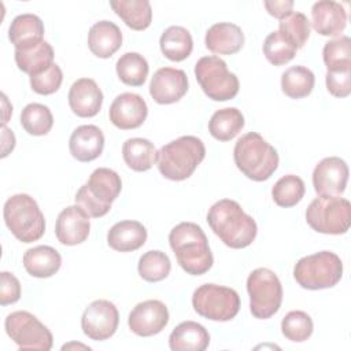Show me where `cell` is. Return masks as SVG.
I'll return each mask as SVG.
<instances>
[{"label":"cell","instance_id":"obj_1","mask_svg":"<svg viewBox=\"0 0 351 351\" xmlns=\"http://www.w3.org/2000/svg\"><path fill=\"white\" fill-rule=\"evenodd\" d=\"M207 223L225 245L234 250L252 244L258 233L255 219L232 199L214 203L207 213Z\"/></svg>","mask_w":351,"mask_h":351},{"label":"cell","instance_id":"obj_2","mask_svg":"<svg viewBox=\"0 0 351 351\" xmlns=\"http://www.w3.org/2000/svg\"><path fill=\"white\" fill-rule=\"evenodd\" d=\"M169 243L178 265L188 274L202 276L211 269L214 258L207 236L197 223L181 222L176 225L170 230Z\"/></svg>","mask_w":351,"mask_h":351},{"label":"cell","instance_id":"obj_3","mask_svg":"<svg viewBox=\"0 0 351 351\" xmlns=\"http://www.w3.org/2000/svg\"><path fill=\"white\" fill-rule=\"evenodd\" d=\"M233 159L237 169L252 181H266L278 167V154L259 133L250 132L234 144Z\"/></svg>","mask_w":351,"mask_h":351},{"label":"cell","instance_id":"obj_4","mask_svg":"<svg viewBox=\"0 0 351 351\" xmlns=\"http://www.w3.org/2000/svg\"><path fill=\"white\" fill-rule=\"evenodd\" d=\"M206 156L203 141L195 136H181L158 151L156 165L160 174L171 181L189 178Z\"/></svg>","mask_w":351,"mask_h":351},{"label":"cell","instance_id":"obj_5","mask_svg":"<svg viewBox=\"0 0 351 351\" xmlns=\"http://www.w3.org/2000/svg\"><path fill=\"white\" fill-rule=\"evenodd\" d=\"M122 181L117 171L99 167L92 171L86 184L75 193V204L80 206L89 218L104 217L114 200L119 196Z\"/></svg>","mask_w":351,"mask_h":351},{"label":"cell","instance_id":"obj_6","mask_svg":"<svg viewBox=\"0 0 351 351\" xmlns=\"http://www.w3.org/2000/svg\"><path fill=\"white\" fill-rule=\"evenodd\" d=\"M3 217L10 232L22 243H33L43 237L45 219L37 202L27 193H16L7 199Z\"/></svg>","mask_w":351,"mask_h":351},{"label":"cell","instance_id":"obj_7","mask_svg":"<svg viewBox=\"0 0 351 351\" xmlns=\"http://www.w3.org/2000/svg\"><path fill=\"white\" fill-rule=\"evenodd\" d=\"M343 276L341 259L330 251H321L300 258L293 267L296 282L311 291L335 287Z\"/></svg>","mask_w":351,"mask_h":351},{"label":"cell","instance_id":"obj_8","mask_svg":"<svg viewBox=\"0 0 351 351\" xmlns=\"http://www.w3.org/2000/svg\"><path fill=\"white\" fill-rule=\"evenodd\" d=\"M310 228L325 234H344L351 225V204L340 196H319L306 210Z\"/></svg>","mask_w":351,"mask_h":351},{"label":"cell","instance_id":"obj_9","mask_svg":"<svg viewBox=\"0 0 351 351\" xmlns=\"http://www.w3.org/2000/svg\"><path fill=\"white\" fill-rule=\"evenodd\" d=\"M195 75L203 92L214 101H226L239 93V78L215 55L200 58L195 64Z\"/></svg>","mask_w":351,"mask_h":351},{"label":"cell","instance_id":"obj_10","mask_svg":"<svg viewBox=\"0 0 351 351\" xmlns=\"http://www.w3.org/2000/svg\"><path fill=\"white\" fill-rule=\"evenodd\" d=\"M251 314L258 319L273 317L281 307L282 287L274 271L258 267L247 278Z\"/></svg>","mask_w":351,"mask_h":351},{"label":"cell","instance_id":"obj_11","mask_svg":"<svg viewBox=\"0 0 351 351\" xmlns=\"http://www.w3.org/2000/svg\"><path fill=\"white\" fill-rule=\"evenodd\" d=\"M193 310L211 321H230L240 310L239 293L228 287L203 284L192 295Z\"/></svg>","mask_w":351,"mask_h":351},{"label":"cell","instance_id":"obj_12","mask_svg":"<svg viewBox=\"0 0 351 351\" xmlns=\"http://www.w3.org/2000/svg\"><path fill=\"white\" fill-rule=\"evenodd\" d=\"M4 328L8 337L22 350L48 351L52 348V333L29 311H14L8 314Z\"/></svg>","mask_w":351,"mask_h":351},{"label":"cell","instance_id":"obj_13","mask_svg":"<svg viewBox=\"0 0 351 351\" xmlns=\"http://www.w3.org/2000/svg\"><path fill=\"white\" fill-rule=\"evenodd\" d=\"M118 322L119 314L115 304L104 299L92 302L81 317L82 332L96 341L110 339L117 332Z\"/></svg>","mask_w":351,"mask_h":351},{"label":"cell","instance_id":"obj_14","mask_svg":"<svg viewBox=\"0 0 351 351\" xmlns=\"http://www.w3.org/2000/svg\"><path fill=\"white\" fill-rule=\"evenodd\" d=\"M169 322V310L160 300H145L134 306L128 318L130 330L143 337L162 332Z\"/></svg>","mask_w":351,"mask_h":351},{"label":"cell","instance_id":"obj_15","mask_svg":"<svg viewBox=\"0 0 351 351\" xmlns=\"http://www.w3.org/2000/svg\"><path fill=\"white\" fill-rule=\"evenodd\" d=\"M348 166L339 156L324 158L313 171V185L319 196H339L346 191Z\"/></svg>","mask_w":351,"mask_h":351},{"label":"cell","instance_id":"obj_16","mask_svg":"<svg viewBox=\"0 0 351 351\" xmlns=\"http://www.w3.org/2000/svg\"><path fill=\"white\" fill-rule=\"evenodd\" d=\"M188 92V78L184 70L174 67L158 69L149 82V95L158 104H171Z\"/></svg>","mask_w":351,"mask_h":351},{"label":"cell","instance_id":"obj_17","mask_svg":"<svg viewBox=\"0 0 351 351\" xmlns=\"http://www.w3.org/2000/svg\"><path fill=\"white\" fill-rule=\"evenodd\" d=\"M148 115L145 100L136 93L125 92L118 95L110 106L108 117L114 126L122 130L140 128Z\"/></svg>","mask_w":351,"mask_h":351},{"label":"cell","instance_id":"obj_18","mask_svg":"<svg viewBox=\"0 0 351 351\" xmlns=\"http://www.w3.org/2000/svg\"><path fill=\"white\" fill-rule=\"evenodd\" d=\"M90 230L89 215L80 206H69L60 211L55 225V234L63 245L84 243Z\"/></svg>","mask_w":351,"mask_h":351},{"label":"cell","instance_id":"obj_19","mask_svg":"<svg viewBox=\"0 0 351 351\" xmlns=\"http://www.w3.org/2000/svg\"><path fill=\"white\" fill-rule=\"evenodd\" d=\"M103 104V93L92 78H80L70 86L69 106L81 118L95 117Z\"/></svg>","mask_w":351,"mask_h":351},{"label":"cell","instance_id":"obj_20","mask_svg":"<svg viewBox=\"0 0 351 351\" xmlns=\"http://www.w3.org/2000/svg\"><path fill=\"white\" fill-rule=\"evenodd\" d=\"M311 23L321 36H339L347 25V12L344 7L332 0H319L313 4Z\"/></svg>","mask_w":351,"mask_h":351},{"label":"cell","instance_id":"obj_21","mask_svg":"<svg viewBox=\"0 0 351 351\" xmlns=\"http://www.w3.org/2000/svg\"><path fill=\"white\" fill-rule=\"evenodd\" d=\"M104 148V134L95 125H81L70 136L69 149L74 159L90 162L99 158Z\"/></svg>","mask_w":351,"mask_h":351},{"label":"cell","instance_id":"obj_22","mask_svg":"<svg viewBox=\"0 0 351 351\" xmlns=\"http://www.w3.org/2000/svg\"><path fill=\"white\" fill-rule=\"evenodd\" d=\"M204 44L217 55H233L244 45V33L240 26L230 22L214 23L206 33Z\"/></svg>","mask_w":351,"mask_h":351},{"label":"cell","instance_id":"obj_23","mask_svg":"<svg viewBox=\"0 0 351 351\" xmlns=\"http://www.w3.org/2000/svg\"><path fill=\"white\" fill-rule=\"evenodd\" d=\"M147 241V229L138 221H121L112 225L107 233L108 245L119 252H130L143 247Z\"/></svg>","mask_w":351,"mask_h":351},{"label":"cell","instance_id":"obj_24","mask_svg":"<svg viewBox=\"0 0 351 351\" xmlns=\"http://www.w3.org/2000/svg\"><path fill=\"white\" fill-rule=\"evenodd\" d=\"M122 45L121 29L111 21H99L88 34V47L90 52L101 59L112 56Z\"/></svg>","mask_w":351,"mask_h":351},{"label":"cell","instance_id":"obj_25","mask_svg":"<svg viewBox=\"0 0 351 351\" xmlns=\"http://www.w3.org/2000/svg\"><path fill=\"white\" fill-rule=\"evenodd\" d=\"M208 344L207 329L195 321L178 324L169 336V346L173 351H204Z\"/></svg>","mask_w":351,"mask_h":351},{"label":"cell","instance_id":"obj_26","mask_svg":"<svg viewBox=\"0 0 351 351\" xmlns=\"http://www.w3.org/2000/svg\"><path fill=\"white\" fill-rule=\"evenodd\" d=\"M62 265L60 254L49 245H37L23 254V266L26 271L37 278L52 277Z\"/></svg>","mask_w":351,"mask_h":351},{"label":"cell","instance_id":"obj_27","mask_svg":"<svg viewBox=\"0 0 351 351\" xmlns=\"http://www.w3.org/2000/svg\"><path fill=\"white\" fill-rule=\"evenodd\" d=\"M15 63L19 70L29 75H36L53 64V48L45 40L15 49Z\"/></svg>","mask_w":351,"mask_h":351},{"label":"cell","instance_id":"obj_28","mask_svg":"<svg viewBox=\"0 0 351 351\" xmlns=\"http://www.w3.org/2000/svg\"><path fill=\"white\" fill-rule=\"evenodd\" d=\"M44 23L34 14H21L15 16L8 29V38L15 49L43 41Z\"/></svg>","mask_w":351,"mask_h":351},{"label":"cell","instance_id":"obj_29","mask_svg":"<svg viewBox=\"0 0 351 351\" xmlns=\"http://www.w3.org/2000/svg\"><path fill=\"white\" fill-rule=\"evenodd\" d=\"M110 5L133 30H145L151 25L152 8L148 0H114Z\"/></svg>","mask_w":351,"mask_h":351},{"label":"cell","instance_id":"obj_30","mask_svg":"<svg viewBox=\"0 0 351 351\" xmlns=\"http://www.w3.org/2000/svg\"><path fill=\"white\" fill-rule=\"evenodd\" d=\"M122 156L128 167L134 171H147L156 163L158 151L154 144L141 137L128 138L122 145Z\"/></svg>","mask_w":351,"mask_h":351},{"label":"cell","instance_id":"obj_31","mask_svg":"<svg viewBox=\"0 0 351 351\" xmlns=\"http://www.w3.org/2000/svg\"><path fill=\"white\" fill-rule=\"evenodd\" d=\"M162 53L173 62L186 59L193 49V40L191 33L182 26L167 27L159 40Z\"/></svg>","mask_w":351,"mask_h":351},{"label":"cell","instance_id":"obj_32","mask_svg":"<svg viewBox=\"0 0 351 351\" xmlns=\"http://www.w3.org/2000/svg\"><path fill=\"white\" fill-rule=\"evenodd\" d=\"M244 128V117L240 110L226 107L215 111L208 121L210 134L219 141L234 138Z\"/></svg>","mask_w":351,"mask_h":351},{"label":"cell","instance_id":"obj_33","mask_svg":"<svg viewBox=\"0 0 351 351\" xmlns=\"http://www.w3.org/2000/svg\"><path fill=\"white\" fill-rule=\"evenodd\" d=\"M314 73L304 66H292L281 75V89L291 99H303L314 88Z\"/></svg>","mask_w":351,"mask_h":351},{"label":"cell","instance_id":"obj_34","mask_svg":"<svg viewBox=\"0 0 351 351\" xmlns=\"http://www.w3.org/2000/svg\"><path fill=\"white\" fill-rule=\"evenodd\" d=\"M117 74L119 80L130 86H141L149 71L148 62L137 52H126L117 62Z\"/></svg>","mask_w":351,"mask_h":351},{"label":"cell","instance_id":"obj_35","mask_svg":"<svg viewBox=\"0 0 351 351\" xmlns=\"http://www.w3.org/2000/svg\"><path fill=\"white\" fill-rule=\"evenodd\" d=\"M21 125L32 136H44L52 129L53 117L47 106L30 103L21 112Z\"/></svg>","mask_w":351,"mask_h":351},{"label":"cell","instance_id":"obj_36","mask_svg":"<svg viewBox=\"0 0 351 351\" xmlns=\"http://www.w3.org/2000/svg\"><path fill=\"white\" fill-rule=\"evenodd\" d=\"M306 188L300 177L295 174L282 176L271 188V196L277 206L280 207H293L304 196Z\"/></svg>","mask_w":351,"mask_h":351},{"label":"cell","instance_id":"obj_37","mask_svg":"<svg viewBox=\"0 0 351 351\" xmlns=\"http://www.w3.org/2000/svg\"><path fill=\"white\" fill-rule=\"evenodd\" d=\"M137 270L143 280L148 282H158L169 276L171 263L165 252L159 250H151L141 255L138 259Z\"/></svg>","mask_w":351,"mask_h":351},{"label":"cell","instance_id":"obj_38","mask_svg":"<svg viewBox=\"0 0 351 351\" xmlns=\"http://www.w3.org/2000/svg\"><path fill=\"white\" fill-rule=\"evenodd\" d=\"M322 59L328 71L351 69V40L348 36H340L328 41L322 49Z\"/></svg>","mask_w":351,"mask_h":351},{"label":"cell","instance_id":"obj_39","mask_svg":"<svg viewBox=\"0 0 351 351\" xmlns=\"http://www.w3.org/2000/svg\"><path fill=\"white\" fill-rule=\"evenodd\" d=\"M314 330V324L311 317L300 310L289 311L281 321L282 335L295 343L306 341Z\"/></svg>","mask_w":351,"mask_h":351},{"label":"cell","instance_id":"obj_40","mask_svg":"<svg viewBox=\"0 0 351 351\" xmlns=\"http://www.w3.org/2000/svg\"><path fill=\"white\" fill-rule=\"evenodd\" d=\"M298 48L287 40L278 30L271 32L263 43V53L274 66H282L291 62L296 55Z\"/></svg>","mask_w":351,"mask_h":351},{"label":"cell","instance_id":"obj_41","mask_svg":"<svg viewBox=\"0 0 351 351\" xmlns=\"http://www.w3.org/2000/svg\"><path fill=\"white\" fill-rule=\"evenodd\" d=\"M310 21L302 12H291L280 21L278 32L298 49L303 48L310 37Z\"/></svg>","mask_w":351,"mask_h":351},{"label":"cell","instance_id":"obj_42","mask_svg":"<svg viewBox=\"0 0 351 351\" xmlns=\"http://www.w3.org/2000/svg\"><path fill=\"white\" fill-rule=\"evenodd\" d=\"M63 81V73L60 67L53 63L47 70L40 74L30 75V86L38 95H52L55 93Z\"/></svg>","mask_w":351,"mask_h":351},{"label":"cell","instance_id":"obj_43","mask_svg":"<svg viewBox=\"0 0 351 351\" xmlns=\"http://www.w3.org/2000/svg\"><path fill=\"white\" fill-rule=\"evenodd\" d=\"M325 81L329 93L336 97H347L351 93V69L328 71Z\"/></svg>","mask_w":351,"mask_h":351},{"label":"cell","instance_id":"obj_44","mask_svg":"<svg viewBox=\"0 0 351 351\" xmlns=\"http://www.w3.org/2000/svg\"><path fill=\"white\" fill-rule=\"evenodd\" d=\"M21 298V282L10 271L0 273V304L7 306L18 302Z\"/></svg>","mask_w":351,"mask_h":351},{"label":"cell","instance_id":"obj_45","mask_svg":"<svg viewBox=\"0 0 351 351\" xmlns=\"http://www.w3.org/2000/svg\"><path fill=\"white\" fill-rule=\"evenodd\" d=\"M263 5L271 16H274L280 21L282 18H285L287 15H289L291 12H293L292 11V8H293V1L292 0H271V1L266 0L263 3Z\"/></svg>","mask_w":351,"mask_h":351}]
</instances>
